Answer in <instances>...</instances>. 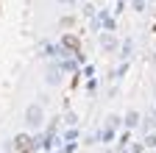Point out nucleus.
Returning <instances> with one entry per match:
<instances>
[{"instance_id": "1", "label": "nucleus", "mask_w": 156, "mask_h": 153, "mask_svg": "<svg viewBox=\"0 0 156 153\" xmlns=\"http://www.w3.org/2000/svg\"><path fill=\"white\" fill-rule=\"evenodd\" d=\"M42 120H45V111H42V106H28V111H25V123H28V128H39L42 125Z\"/></svg>"}, {"instance_id": "2", "label": "nucleus", "mask_w": 156, "mask_h": 153, "mask_svg": "<svg viewBox=\"0 0 156 153\" xmlns=\"http://www.w3.org/2000/svg\"><path fill=\"white\" fill-rule=\"evenodd\" d=\"M48 84L50 86H58V84H62V67H50V72H48Z\"/></svg>"}, {"instance_id": "3", "label": "nucleus", "mask_w": 156, "mask_h": 153, "mask_svg": "<svg viewBox=\"0 0 156 153\" xmlns=\"http://www.w3.org/2000/svg\"><path fill=\"white\" fill-rule=\"evenodd\" d=\"M114 45H117V42H114V33H109V31L101 33V47H103V50H112V53H114Z\"/></svg>"}, {"instance_id": "4", "label": "nucleus", "mask_w": 156, "mask_h": 153, "mask_svg": "<svg viewBox=\"0 0 156 153\" xmlns=\"http://www.w3.org/2000/svg\"><path fill=\"white\" fill-rule=\"evenodd\" d=\"M123 123H126V128H136V125H140V114H136V111H128Z\"/></svg>"}, {"instance_id": "5", "label": "nucleus", "mask_w": 156, "mask_h": 153, "mask_svg": "<svg viewBox=\"0 0 156 153\" xmlns=\"http://www.w3.org/2000/svg\"><path fill=\"white\" fill-rule=\"evenodd\" d=\"M131 47H134V42H131V39H126V42H123V47H120V59H123V61H126V59H131Z\"/></svg>"}, {"instance_id": "6", "label": "nucleus", "mask_w": 156, "mask_h": 153, "mask_svg": "<svg viewBox=\"0 0 156 153\" xmlns=\"http://www.w3.org/2000/svg\"><path fill=\"white\" fill-rule=\"evenodd\" d=\"M112 139H114V128H109V125H106V128L101 131V142H112Z\"/></svg>"}, {"instance_id": "7", "label": "nucleus", "mask_w": 156, "mask_h": 153, "mask_svg": "<svg viewBox=\"0 0 156 153\" xmlns=\"http://www.w3.org/2000/svg\"><path fill=\"white\" fill-rule=\"evenodd\" d=\"M131 9L134 11H145V0H131Z\"/></svg>"}, {"instance_id": "8", "label": "nucleus", "mask_w": 156, "mask_h": 153, "mask_svg": "<svg viewBox=\"0 0 156 153\" xmlns=\"http://www.w3.org/2000/svg\"><path fill=\"white\" fill-rule=\"evenodd\" d=\"M145 148H156V137H153V134H148V137H145Z\"/></svg>"}, {"instance_id": "9", "label": "nucleus", "mask_w": 156, "mask_h": 153, "mask_svg": "<svg viewBox=\"0 0 156 153\" xmlns=\"http://www.w3.org/2000/svg\"><path fill=\"white\" fill-rule=\"evenodd\" d=\"M58 3H67V6H73V3H75V0H58Z\"/></svg>"}, {"instance_id": "10", "label": "nucleus", "mask_w": 156, "mask_h": 153, "mask_svg": "<svg viewBox=\"0 0 156 153\" xmlns=\"http://www.w3.org/2000/svg\"><path fill=\"white\" fill-rule=\"evenodd\" d=\"M153 64H156V56H153Z\"/></svg>"}, {"instance_id": "11", "label": "nucleus", "mask_w": 156, "mask_h": 153, "mask_svg": "<svg viewBox=\"0 0 156 153\" xmlns=\"http://www.w3.org/2000/svg\"><path fill=\"white\" fill-rule=\"evenodd\" d=\"M6 153H11V150H6Z\"/></svg>"}]
</instances>
